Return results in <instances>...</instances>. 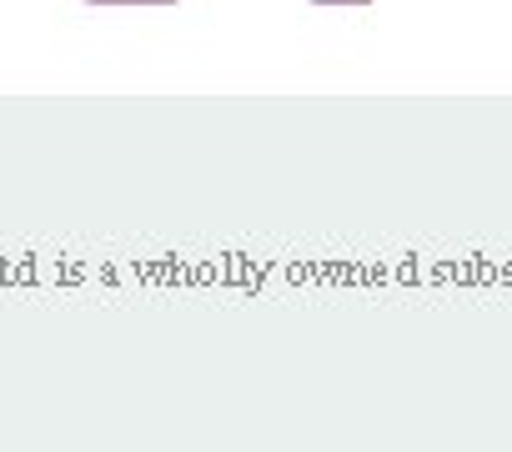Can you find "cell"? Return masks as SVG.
<instances>
[{
	"label": "cell",
	"mask_w": 512,
	"mask_h": 452,
	"mask_svg": "<svg viewBox=\"0 0 512 452\" xmlns=\"http://www.w3.org/2000/svg\"><path fill=\"white\" fill-rule=\"evenodd\" d=\"M317 6H367V0H317Z\"/></svg>",
	"instance_id": "cell-2"
},
{
	"label": "cell",
	"mask_w": 512,
	"mask_h": 452,
	"mask_svg": "<svg viewBox=\"0 0 512 452\" xmlns=\"http://www.w3.org/2000/svg\"><path fill=\"white\" fill-rule=\"evenodd\" d=\"M91 6H176V0H91Z\"/></svg>",
	"instance_id": "cell-1"
}]
</instances>
